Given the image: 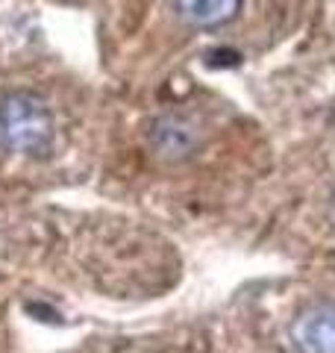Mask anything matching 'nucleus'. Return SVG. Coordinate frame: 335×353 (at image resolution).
<instances>
[{"instance_id": "obj_1", "label": "nucleus", "mask_w": 335, "mask_h": 353, "mask_svg": "<svg viewBox=\"0 0 335 353\" xmlns=\"http://www.w3.org/2000/svg\"><path fill=\"white\" fill-rule=\"evenodd\" d=\"M53 115L36 92L15 88L0 97V148L18 157H48L53 148Z\"/></svg>"}, {"instance_id": "obj_2", "label": "nucleus", "mask_w": 335, "mask_h": 353, "mask_svg": "<svg viewBox=\"0 0 335 353\" xmlns=\"http://www.w3.org/2000/svg\"><path fill=\"white\" fill-rule=\"evenodd\" d=\"M148 141L150 150L165 162H185L192 159L200 141H203V132L188 115L180 112H165L150 124L148 130Z\"/></svg>"}, {"instance_id": "obj_3", "label": "nucleus", "mask_w": 335, "mask_h": 353, "mask_svg": "<svg viewBox=\"0 0 335 353\" xmlns=\"http://www.w3.org/2000/svg\"><path fill=\"white\" fill-rule=\"evenodd\" d=\"M294 353H335V301H315L300 309L288 327Z\"/></svg>"}, {"instance_id": "obj_4", "label": "nucleus", "mask_w": 335, "mask_h": 353, "mask_svg": "<svg viewBox=\"0 0 335 353\" xmlns=\"http://www.w3.org/2000/svg\"><path fill=\"white\" fill-rule=\"evenodd\" d=\"M244 0H171L174 15L194 30H215L241 12Z\"/></svg>"}]
</instances>
